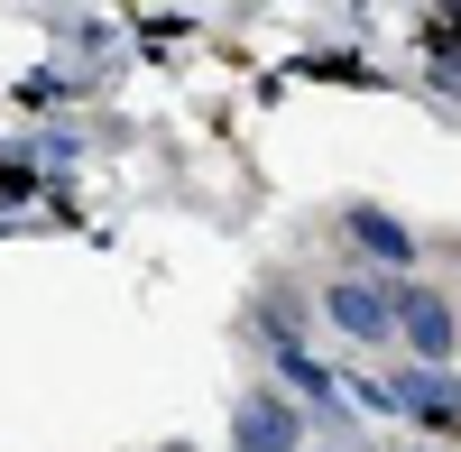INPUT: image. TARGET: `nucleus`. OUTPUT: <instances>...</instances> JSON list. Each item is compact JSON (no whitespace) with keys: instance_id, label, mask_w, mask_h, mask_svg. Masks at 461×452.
Returning a JSON list of instances; mask_svg holds the SVG:
<instances>
[{"instance_id":"1","label":"nucleus","mask_w":461,"mask_h":452,"mask_svg":"<svg viewBox=\"0 0 461 452\" xmlns=\"http://www.w3.org/2000/svg\"><path fill=\"white\" fill-rule=\"evenodd\" d=\"M304 443V416H295V397H240V416H230V452H295Z\"/></svg>"},{"instance_id":"4","label":"nucleus","mask_w":461,"mask_h":452,"mask_svg":"<svg viewBox=\"0 0 461 452\" xmlns=\"http://www.w3.org/2000/svg\"><path fill=\"white\" fill-rule=\"evenodd\" d=\"M388 406H406V416L434 425V434H461V379H443V369H397Z\"/></svg>"},{"instance_id":"3","label":"nucleus","mask_w":461,"mask_h":452,"mask_svg":"<svg viewBox=\"0 0 461 452\" xmlns=\"http://www.w3.org/2000/svg\"><path fill=\"white\" fill-rule=\"evenodd\" d=\"M397 332H406V342H415V360H452V342H461V332H452V305H443V295L434 286H397Z\"/></svg>"},{"instance_id":"5","label":"nucleus","mask_w":461,"mask_h":452,"mask_svg":"<svg viewBox=\"0 0 461 452\" xmlns=\"http://www.w3.org/2000/svg\"><path fill=\"white\" fill-rule=\"evenodd\" d=\"M341 231H351L378 268H406V258H415V231H406L397 212H378V203H351V212H341Z\"/></svg>"},{"instance_id":"2","label":"nucleus","mask_w":461,"mask_h":452,"mask_svg":"<svg viewBox=\"0 0 461 452\" xmlns=\"http://www.w3.org/2000/svg\"><path fill=\"white\" fill-rule=\"evenodd\" d=\"M323 314L351 332V342H388L397 332V286H369V277H341L332 295H323Z\"/></svg>"}]
</instances>
